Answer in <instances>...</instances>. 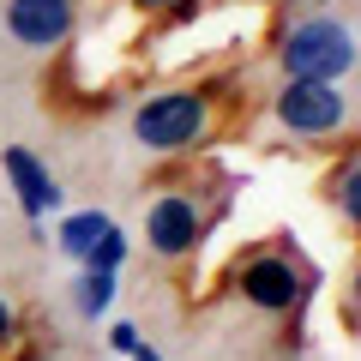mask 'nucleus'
I'll list each match as a JSON object with an SVG mask.
<instances>
[{
  "label": "nucleus",
  "mask_w": 361,
  "mask_h": 361,
  "mask_svg": "<svg viewBox=\"0 0 361 361\" xmlns=\"http://www.w3.org/2000/svg\"><path fill=\"white\" fill-rule=\"evenodd\" d=\"M127 253H133V235L121 229V223H109V229L97 235V247L85 253V265H97V271H121V265H127Z\"/></svg>",
  "instance_id": "obj_11"
},
{
  "label": "nucleus",
  "mask_w": 361,
  "mask_h": 361,
  "mask_svg": "<svg viewBox=\"0 0 361 361\" xmlns=\"http://www.w3.org/2000/svg\"><path fill=\"white\" fill-rule=\"evenodd\" d=\"M0 25L25 54H61L78 37V0H6Z\"/></svg>",
  "instance_id": "obj_6"
},
{
  "label": "nucleus",
  "mask_w": 361,
  "mask_h": 361,
  "mask_svg": "<svg viewBox=\"0 0 361 361\" xmlns=\"http://www.w3.org/2000/svg\"><path fill=\"white\" fill-rule=\"evenodd\" d=\"M18 361H37V355H30V349H25V355H18Z\"/></svg>",
  "instance_id": "obj_16"
},
{
  "label": "nucleus",
  "mask_w": 361,
  "mask_h": 361,
  "mask_svg": "<svg viewBox=\"0 0 361 361\" xmlns=\"http://www.w3.org/2000/svg\"><path fill=\"white\" fill-rule=\"evenodd\" d=\"M235 301H241L247 313H259V319H295L301 307H307V295L319 289V271L301 265L295 247H253V253L235 265L229 277Z\"/></svg>",
  "instance_id": "obj_4"
},
{
  "label": "nucleus",
  "mask_w": 361,
  "mask_h": 361,
  "mask_svg": "<svg viewBox=\"0 0 361 361\" xmlns=\"http://www.w3.org/2000/svg\"><path fill=\"white\" fill-rule=\"evenodd\" d=\"M145 343V331L133 319H115V313H109V349H115V355H133V349Z\"/></svg>",
  "instance_id": "obj_13"
},
{
  "label": "nucleus",
  "mask_w": 361,
  "mask_h": 361,
  "mask_svg": "<svg viewBox=\"0 0 361 361\" xmlns=\"http://www.w3.org/2000/svg\"><path fill=\"white\" fill-rule=\"evenodd\" d=\"M325 205H331L349 229L361 223V157H355V145H343V157L325 169Z\"/></svg>",
  "instance_id": "obj_10"
},
{
  "label": "nucleus",
  "mask_w": 361,
  "mask_h": 361,
  "mask_svg": "<svg viewBox=\"0 0 361 361\" xmlns=\"http://www.w3.org/2000/svg\"><path fill=\"white\" fill-rule=\"evenodd\" d=\"M175 6H187V0H121V13L133 18H175Z\"/></svg>",
  "instance_id": "obj_14"
},
{
  "label": "nucleus",
  "mask_w": 361,
  "mask_h": 361,
  "mask_svg": "<svg viewBox=\"0 0 361 361\" xmlns=\"http://www.w3.org/2000/svg\"><path fill=\"white\" fill-rule=\"evenodd\" d=\"M18 337H25V313H18V301L0 289V355H6V349H18Z\"/></svg>",
  "instance_id": "obj_12"
},
{
  "label": "nucleus",
  "mask_w": 361,
  "mask_h": 361,
  "mask_svg": "<svg viewBox=\"0 0 361 361\" xmlns=\"http://www.w3.org/2000/svg\"><path fill=\"white\" fill-rule=\"evenodd\" d=\"M265 121L289 145H337L355 133V97H349V85L277 78V90L265 97Z\"/></svg>",
  "instance_id": "obj_3"
},
{
  "label": "nucleus",
  "mask_w": 361,
  "mask_h": 361,
  "mask_svg": "<svg viewBox=\"0 0 361 361\" xmlns=\"http://www.w3.org/2000/svg\"><path fill=\"white\" fill-rule=\"evenodd\" d=\"M211 235V199L199 187H157L145 199V247L163 265H187Z\"/></svg>",
  "instance_id": "obj_5"
},
{
  "label": "nucleus",
  "mask_w": 361,
  "mask_h": 361,
  "mask_svg": "<svg viewBox=\"0 0 361 361\" xmlns=\"http://www.w3.org/2000/svg\"><path fill=\"white\" fill-rule=\"evenodd\" d=\"M115 301H121V271H97V265H78V277H73V313L78 319H109L115 313Z\"/></svg>",
  "instance_id": "obj_9"
},
{
  "label": "nucleus",
  "mask_w": 361,
  "mask_h": 361,
  "mask_svg": "<svg viewBox=\"0 0 361 361\" xmlns=\"http://www.w3.org/2000/svg\"><path fill=\"white\" fill-rule=\"evenodd\" d=\"M127 127L157 157L205 151L223 127V103H217L211 85H163V90H145L139 103L127 109Z\"/></svg>",
  "instance_id": "obj_2"
},
{
  "label": "nucleus",
  "mask_w": 361,
  "mask_h": 361,
  "mask_svg": "<svg viewBox=\"0 0 361 361\" xmlns=\"http://www.w3.org/2000/svg\"><path fill=\"white\" fill-rule=\"evenodd\" d=\"M127 361H169V355H163V349H157V343H139V349H133Z\"/></svg>",
  "instance_id": "obj_15"
},
{
  "label": "nucleus",
  "mask_w": 361,
  "mask_h": 361,
  "mask_svg": "<svg viewBox=\"0 0 361 361\" xmlns=\"http://www.w3.org/2000/svg\"><path fill=\"white\" fill-rule=\"evenodd\" d=\"M355 61H361V42H355V25L343 13H289L277 18L271 30V66L277 78H313V85H349L355 78Z\"/></svg>",
  "instance_id": "obj_1"
},
{
  "label": "nucleus",
  "mask_w": 361,
  "mask_h": 361,
  "mask_svg": "<svg viewBox=\"0 0 361 361\" xmlns=\"http://www.w3.org/2000/svg\"><path fill=\"white\" fill-rule=\"evenodd\" d=\"M109 211L103 205H78V211H61V217H54V247H61L66 259H73V265H85V253L90 247H97V235L109 229Z\"/></svg>",
  "instance_id": "obj_8"
},
{
  "label": "nucleus",
  "mask_w": 361,
  "mask_h": 361,
  "mask_svg": "<svg viewBox=\"0 0 361 361\" xmlns=\"http://www.w3.org/2000/svg\"><path fill=\"white\" fill-rule=\"evenodd\" d=\"M0 175H6V187H13V199H18V211H25L30 223H49V217H61V205H66V187L49 175V163H42L30 145H0Z\"/></svg>",
  "instance_id": "obj_7"
}]
</instances>
